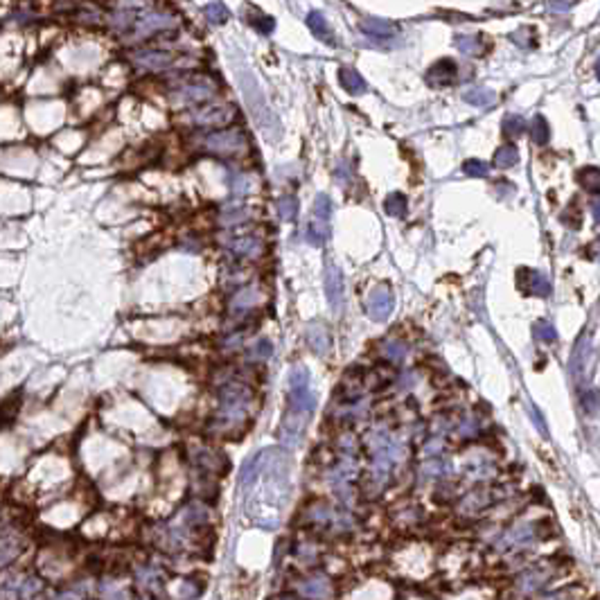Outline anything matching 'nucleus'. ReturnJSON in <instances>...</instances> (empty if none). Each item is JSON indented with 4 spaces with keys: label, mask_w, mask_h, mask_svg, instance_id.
Returning <instances> with one entry per match:
<instances>
[{
    "label": "nucleus",
    "mask_w": 600,
    "mask_h": 600,
    "mask_svg": "<svg viewBox=\"0 0 600 600\" xmlns=\"http://www.w3.org/2000/svg\"><path fill=\"white\" fill-rule=\"evenodd\" d=\"M230 248H233L235 255H239V257H257L262 253V242L251 237V235H246V237H239L237 242H233Z\"/></svg>",
    "instance_id": "nucleus-24"
},
{
    "label": "nucleus",
    "mask_w": 600,
    "mask_h": 600,
    "mask_svg": "<svg viewBox=\"0 0 600 600\" xmlns=\"http://www.w3.org/2000/svg\"><path fill=\"white\" fill-rule=\"evenodd\" d=\"M307 25H310V30L314 32L316 39H321L323 43H328V46H334V43H337V39H334V34H332V28L328 25V21H325V16L321 12H312L310 16H307Z\"/></svg>",
    "instance_id": "nucleus-19"
},
{
    "label": "nucleus",
    "mask_w": 600,
    "mask_h": 600,
    "mask_svg": "<svg viewBox=\"0 0 600 600\" xmlns=\"http://www.w3.org/2000/svg\"><path fill=\"white\" fill-rule=\"evenodd\" d=\"M176 91H178V95L187 102H205L214 97V93H217L214 84L210 79H205V77H192V79L178 84Z\"/></svg>",
    "instance_id": "nucleus-11"
},
{
    "label": "nucleus",
    "mask_w": 600,
    "mask_h": 600,
    "mask_svg": "<svg viewBox=\"0 0 600 600\" xmlns=\"http://www.w3.org/2000/svg\"><path fill=\"white\" fill-rule=\"evenodd\" d=\"M533 334H535V339L544 341V343H555L557 341V332L548 321H537L533 325Z\"/></svg>",
    "instance_id": "nucleus-31"
},
{
    "label": "nucleus",
    "mask_w": 600,
    "mask_h": 600,
    "mask_svg": "<svg viewBox=\"0 0 600 600\" xmlns=\"http://www.w3.org/2000/svg\"><path fill=\"white\" fill-rule=\"evenodd\" d=\"M519 162V151L512 147V144H503L494 151V167L499 169H508L514 167Z\"/></svg>",
    "instance_id": "nucleus-25"
},
{
    "label": "nucleus",
    "mask_w": 600,
    "mask_h": 600,
    "mask_svg": "<svg viewBox=\"0 0 600 600\" xmlns=\"http://www.w3.org/2000/svg\"><path fill=\"white\" fill-rule=\"evenodd\" d=\"M203 12H205V19L212 25H221L228 21V10H226V5H221V3H208L203 7Z\"/></svg>",
    "instance_id": "nucleus-29"
},
{
    "label": "nucleus",
    "mask_w": 600,
    "mask_h": 600,
    "mask_svg": "<svg viewBox=\"0 0 600 600\" xmlns=\"http://www.w3.org/2000/svg\"><path fill=\"white\" fill-rule=\"evenodd\" d=\"M406 196L400 194V192H393L388 194V199L384 201V210L386 214H391V217H404L406 214Z\"/></svg>",
    "instance_id": "nucleus-26"
},
{
    "label": "nucleus",
    "mask_w": 600,
    "mask_h": 600,
    "mask_svg": "<svg viewBox=\"0 0 600 600\" xmlns=\"http://www.w3.org/2000/svg\"><path fill=\"white\" fill-rule=\"evenodd\" d=\"M325 294H328L330 310L334 314H341L346 291H343V276L337 264H328V269H325Z\"/></svg>",
    "instance_id": "nucleus-10"
},
{
    "label": "nucleus",
    "mask_w": 600,
    "mask_h": 600,
    "mask_svg": "<svg viewBox=\"0 0 600 600\" xmlns=\"http://www.w3.org/2000/svg\"><path fill=\"white\" fill-rule=\"evenodd\" d=\"M307 341H310V348L316 355H325L330 348V334L325 330V325L321 321H314L307 325Z\"/></svg>",
    "instance_id": "nucleus-17"
},
{
    "label": "nucleus",
    "mask_w": 600,
    "mask_h": 600,
    "mask_svg": "<svg viewBox=\"0 0 600 600\" xmlns=\"http://www.w3.org/2000/svg\"><path fill=\"white\" fill-rule=\"evenodd\" d=\"M278 212L285 221H291L298 214V201L294 199V196H282V199L278 201Z\"/></svg>",
    "instance_id": "nucleus-33"
},
{
    "label": "nucleus",
    "mask_w": 600,
    "mask_h": 600,
    "mask_svg": "<svg viewBox=\"0 0 600 600\" xmlns=\"http://www.w3.org/2000/svg\"><path fill=\"white\" fill-rule=\"evenodd\" d=\"M589 362H591V337L587 332L580 334V339L576 341V346L571 350L569 357V375L576 386L585 382L587 371H589Z\"/></svg>",
    "instance_id": "nucleus-7"
},
{
    "label": "nucleus",
    "mask_w": 600,
    "mask_h": 600,
    "mask_svg": "<svg viewBox=\"0 0 600 600\" xmlns=\"http://www.w3.org/2000/svg\"><path fill=\"white\" fill-rule=\"evenodd\" d=\"M524 118L521 115H505L503 118V133L508 135V138H517V135H521V131H524Z\"/></svg>",
    "instance_id": "nucleus-30"
},
{
    "label": "nucleus",
    "mask_w": 600,
    "mask_h": 600,
    "mask_svg": "<svg viewBox=\"0 0 600 600\" xmlns=\"http://www.w3.org/2000/svg\"><path fill=\"white\" fill-rule=\"evenodd\" d=\"M591 217H594V221H598V199L591 201Z\"/></svg>",
    "instance_id": "nucleus-43"
},
{
    "label": "nucleus",
    "mask_w": 600,
    "mask_h": 600,
    "mask_svg": "<svg viewBox=\"0 0 600 600\" xmlns=\"http://www.w3.org/2000/svg\"><path fill=\"white\" fill-rule=\"evenodd\" d=\"M456 64L451 62V59H442V62L433 64L431 68H429L426 73V82L429 86H433V88H440V86H449L453 79H456Z\"/></svg>",
    "instance_id": "nucleus-14"
},
{
    "label": "nucleus",
    "mask_w": 600,
    "mask_h": 600,
    "mask_svg": "<svg viewBox=\"0 0 600 600\" xmlns=\"http://www.w3.org/2000/svg\"><path fill=\"white\" fill-rule=\"evenodd\" d=\"M462 100L476 109H490L496 102V95L487 88H469V91L462 93Z\"/></svg>",
    "instance_id": "nucleus-22"
},
{
    "label": "nucleus",
    "mask_w": 600,
    "mask_h": 600,
    "mask_svg": "<svg viewBox=\"0 0 600 600\" xmlns=\"http://www.w3.org/2000/svg\"><path fill=\"white\" fill-rule=\"evenodd\" d=\"M339 82H341L343 88H346L348 93H353V95H362V93H366L364 77L359 75L355 68H350V66H343L339 71Z\"/></svg>",
    "instance_id": "nucleus-20"
},
{
    "label": "nucleus",
    "mask_w": 600,
    "mask_h": 600,
    "mask_svg": "<svg viewBox=\"0 0 600 600\" xmlns=\"http://www.w3.org/2000/svg\"><path fill=\"white\" fill-rule=\"evenodd\" d=\"M519 285L524 287L528 294L533 296H548L551 294V282H548L542 273H537L533 269H521L519 271Z\"/></svg>",
    "instance_id": "nucleus-15"
},
{
    "label": "nucleus",
    "mask_w": 600,
    "mask_h": 600,
    "mask_svg": "<svg viewBox=\"0 0 600 600\" xmlns=\"http://www.w3.org/2000/svg\"><path fill=\"white\" fill-rule=\"evenodd\" d=\"M203 147L208 151L226 153V156H230V153H237V151L246 149V135L242 131H237V129L210 133V135H205V138H203Z\"/></svg>",
    "instance_id": "nucleus-8"
},
{
    "label": "nucleus",
    "mask_w": 600,
    "mask_h": 600,
    "mask_svg": "<svg viewBox=\"0 0 600 600\" xmlns=\"http://www.w3.org/2000/svg\"><path fill=\"white\" fill-rule=\"evenodd\" d=\"M171 25H174V19L167 14H142V16H138L135 30H138L140 34H151V32L171 28Z\"/></svg>",
    "instance_id": "nucleus-18"
},
{
    "label": "nucleus",
    "mask_w": 600,
    "mask_h": 600,
    "mask_svg": "<svg viewBox=\"0 0 600 600\" xmlns=\"http://www.w3.org/2000/svg\"><path fill=\"white\" fill-rule=\"evenodd\" d=\"M582 411L591 418L598 415V393L596 391H587L585 395H582Z\"/></svg>",
    "instance_id": "nucleus-35"
},
{
    "label": "nucleus",
    "mask_w": 600,
    "mask_h": 600,
    "mask_svg": "<svg viewBox=\"0 0 600 600\" xmlns=\"http://www.w3.org/2000/svg\"><path fill=\"white\" fill-rule=\"evenodd\" d=\"M133 62L142 68H147V71H165V68L174 62V55L160 53V50H142V53L133 55Z\"/></svg>",
    "instance_id": "nucleus-16"
},
{
    "label": "nucleus",
    "mask_w": 600,
    "mask_h": 600,
    "mask_svg": "<svg viewBox=\"0 0 600 600\" xmlns=\"http://www.w3.org/2000/svg\"><path fill=\"white\" fill-rule=\"evenodd\" d=\"M526 409H528V415H530V420H533V422H535V426L539 429V433H542L544 438H548V429H546V422H544V418L539 415L537 406H535V404H530V402H528V404H526Z\"/></svg>",
    "instance_id": "nucleus-38"
},
{
    "label": "nucleus",
    "mask_w": 600,
    "mask_h": 600,
    "mask_svg": "<svg viewBox=\"0 0 600 600\" xmlns=\"http://www.w3.org/2000/svg\"><path fill=\"white\" fill-rule=\"evenodd\" d=\"M244 219H246V212H244V210H237V212L224 214V217H221V224L230 226V224H237V221H244Z\"/></svg>",
    "instance_id": "nucleus-40"
},
{
    "label": "nucleus",
    "mask_w": 600,
    "mask_h": 600,
    "mask_svg": "<svg viewBox=\"0 0 600 600\" xmlns=\"http://www.w3.org/2000/svg\"><path fill=\"white\" fill-rule=\"evenodd\" d=\"M530 138H533L535 144H546L548 138H551V129H548L546 120L542 115H537L530 124Z\"/></svg>",
    "instance_id": "nucleus-28"
},
{
    "label": "nucleus",
    "mask_w": 600,
    "mask_h": 600,
    "mask_svg": "<svg viewBox=\"0 0 600 600\" xmlns=\"http://www.w3.org/2000/svg\"><path fill=\"white\" fill-rule=\"evenodd\" d=\"M233 71H235V79L239 86V93H242V100L251 113L253 122L257 124V129L267 135L271 140H278L280 138V120L278 115L273 113V109L269 106L267 95L264 91L260 88L257 84L255 75L251 73V68L246 66V62L242 57H233Z\"/></svg>",
    "instance_id": "nucleus-3"
},
{
    "label": "nucleus",
    "mask_w": 600,
    "mask_h": 600,
    "mask_svg": "<svg viewBox=\"0 0 600 600\" xmlns=\"http://www.w3.org/2000/svg\"><path fill=\"white\" fill-rule=\"evenodd\" d=\"M330 219H332V201L328 194H319L316 201L312 205V221L307 226V242L314 244V246H323L330 242L332 237V226H330Z\"/></svg>",
    "instance_id": "nucleus-6"
},
{
    "label": "nucleus",
    "mask_w": 600,
    "mask_h": 600,
    "mask_svg": "<svg viewBox=\"0 0 600 600\" xmlns=\"http://www.w3.org/2000/svg\"><path fill=\"white\" fill-rule=\"evenodd\" d=\"M510 41H512V43H517V46H521V48H528L530 43H533V30H528V28H519L517 32H512V34H510Z\"/></svg>",
    "instance_id": "nucleus-37"
},
{
    "label": "nucleus",
    "mask_w": 600,
    "mask_h": 600,
    "mask_svg": "<svg viewBox=\"0 0 600 600\" xmlns=\"http://www.w3.org/2000/svg\"><path fill=\"white\" fill-rule=\"evenodd\" d=\"M235 118L233 106H203L199 113L194 115V122L199 126H221L228 124V120Z\"/></svg>",
    "instance_id": "nucleus-12"
},
{
    "label": "nucleus",
    "mask_w": 600,
    "mask_h": 600,
    "mask_svg": "<svg viewBox=\"0 0 600 600\" xmlns=\"http://www.w3.org/2000/svg\"><path fill=\"white\" fill-rule=\"evenodd\" d=\"M456 48L465 57H471V55L481 53V41H478L476 37H458L456 39Z\"/></svg>",
    "instance_id": "nucleus-32"
},
{
    "label": "nucleus",
    "mask_w": 600,
    "mask_h": 600,
    "mask_svg": "<svg viewBox=\"0 0 600 600\" xmlns=\"http://www.w3.org/2000/svg\"><path fill=\"white\" fill-rule=\"evenodd\" d=\"M359 30L366 34L368 39H393L397 34V25L386 19H377V16H368L359 23Z\"/></svg>",
    "instance_id": "nucleus-13"
},
{
    "label": "nucleus",
    "mask_w": 600,
    "mask_h": 600,
    "mask_svg": "<svg viewBox=\"0 0 600 600\" xmlns=\"http://www.w3.org/2000/svg\"><path fill=\"white\" fill-rule=\"evenodd\" d=\"M260 300V294H257L255 287H244L239 289L237 294L233 296V300H230V312H246L251 310V307Z\"/></svg>",
    "instance_id": "nucleus-21"
},
{
    "label": "nucleus",
    "mask_w": 600,
    "mask_h": 600,
    "mask_svg": "<svg viewBox=\"0 0 600 600\" xmlns=\"http://www.w3.org/2000/svg\"><path fill=\"white\" fill-rule=\"evenodd\" d=\"M573 7V3H551L548 5V10H555V12H569Z\"/></svg>",
    "instance_id": "nucleus-42"
},
{
    "label": "nucleus",
    "mask_w": 600,
    "mask_h": 600,
    "mask_svg": "<svg viewBox=\"0 0 600 600\" xmlns=\"http://www.w3.org/2000/svg\"><path fill=\"white\" fill-rule=\"evenodd\" d=\"M255 355H260L262 359H264V357H269V355H271V343H269V341H262V343H257V348H255Z\"/></svg>",
    "instance_id": "nucleus-41"
},
{
    "label": "nucleus",
    "mask_w": 600,
    "mask_h": 600,
    "mask_svg": "<svg viewBox=\"0 0 600 600\" xmlns=\"http://www.w3.org/2000/svg\"><path fill=\"white\" fill-rule=\"evenodd\" d=\"M462 171L471 178H483V176H487V165L483 160L469 158V160H465V165H462Z\"/></svg>",
    "instance_id": "nucleus-34"
},
{
    "label": "nucleus",
    "mask_w": 600,
    "mask_h": 600,
    "mask_svg": "<svg viewBox=\"0 0 600 600\" xmlns=\"http://www.w3.org/2000/svg\"><path fill=\"white\" fill-rule=\"evenodd\" d=\"M0 600H43V580L23 571H0Z\"/></svg>",
    "instance_id": "nucleus-4"
},
{
    "label": "nucleus",
    "mask_w": 600,
    "mask_h": 600,
    "mask_svg": "<svg viewBox=\"0 0 600 600\" xmlns=\"http://www.w3.org/2000/svg\"><path fill=\"white\" fill-rule=\"evenodd\" d=\"M244 508L255 524L278 526L289 496V456L280 447H267L253 453L239 474Z\"/></svg>",
    "instance_id": "nucleus-1"
},
{
    "label": "nucleus",
    "mask_w": 600,
    "mask_h": 600,
    "mask_svg": "<svg viewBox=\"0 0 600 600\" xmlns=\"http://www.w3.org/2000/svg\"><path fill=\"white\" fill-rule=\"evenodd\" d=\"M251 23H253L262 34H271L273 28H276V23H273V19H271V16H267V14H255V16H251Z\"/></svg>",
    "instance_id": "nucleus-36"
},
{
    "label": "nucleus",
    "mask_w": 600,
    "mask_h": 600,
    "mask_svg": "<svg viewBox=\"0 0 600 600\" xmlns=\"http://www.w3.org/2000/svg\"><path fill=\"white\" fill-rule=\"evenodd\" d=\"M578 181L587 192H591V194L600 192V171L596 167H585V169H582L578 174Z\"/></svg>",
    "instance_id": "nucleus-27"
},
{
    "label": "nucleus",
    "mask_w": 600,
    "mask_h": 600,
    "mask_svg": "<svg viewBox=\"0 0 600 600\" xmlns=\"http://www.w3.org/2000/svg\"><path fill=\"white\" fill-rule=\"evenodd\" d=\"M382 355L388 359L391 364H402L406 359V355H409V346L404 341H395V339L384 341L382 343Z\"/></svg>",
    "instance_id": "nucleus-23"
},
{
    "label": "nucleus",
    "mask_w": 600,
    "mask_h": 600,
    "mask_svg": "<svg viewBox=\"0 0 600 600\" xmlns=\"http://www.w3.org/2000/svg\"><path fill=\"white\" fill-rule=\"evenodd\" d=\"M314 409H316V393L312 388L310 373L303 366H294L289 377V409L280 424V440L287 447L298 444Z\"/></svg>",
    "instance_id": "nucleus-2"
},
{
    "label": "nucleus",
    "mask_w": 600,
    "mask_h": 600,
    "mask_svg": "<svg viewBox=\"0 0 600 600\" xmlns=\"http://www.w3.org/2000/svg\"><path fill=\"white\" fill-rule=\"evenodd\" d=\"M393 310H395V296L388 285H379L371 291L368 296V305H366V312L371 316L373 321L377 323H384L391 319Z\"/></svg>",
    "instance_id": "nucleus-9"
},
{
    "label": "nucleus",
    "mask_w": 600,
    "mask_h": 600,
    "mask_svg": "<svg viewBox=\"0 0 600 600\" xmlns=\"http://www.w3.org/2000/svg\"><path fill=\"white\" fill-rule=\"evenodd\" d=\"M221 406L217 411V422L224 426L244 422L248 413V402H251V391L242 384H226L219 393Z\"/></svg>",
    "instance_id": "nucleus-5"
},
{
    "label": "nucleus",
    "mask_w": 600,
    "mask_h": 600,
    "mask_svg": "<svg viewBox=\"0 0 600 600\" xmlns=\"http://www.w3.org/2000/svg\"><path fill=\"white\" fill-rule=\"evenodd\" d=\"M248 190H251V178H248V176H235L233 178V192L237 196L246 194Z\"/></svg>",
    "instance_id": "nucleus-39"
}]
</instances>
